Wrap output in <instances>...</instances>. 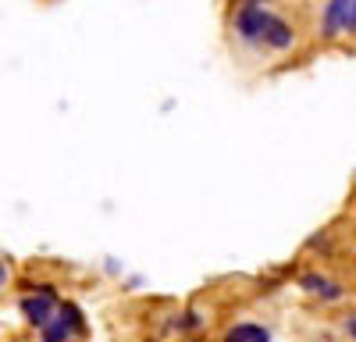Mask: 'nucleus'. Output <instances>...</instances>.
<instances>
[{"label": "nucleus", "instance_id": "f257e3e1", "mask_svg": "<svg viewBox=\"0 0 356 342\" xmlns=\"http://www.w3.org/2000/svg\"><path fill=\"white\" fill-rule=\"evenodd\" d=\"M356 28V0H328L321 15V36L324 40H339Z\"/></svg>", "mask_w": 356, "mask_h": 342}, {"label": "nucleus", "instance_id": "f03ea898", "mask_svg": "<svg viewBox=\"0 0 356 342\" xmlns=\"http://www.w3.org/2000/svg\"><path fill=\"white\" fill-rule=\"evenodd\" d=\"M18 307H22V314H25L29 325L43 328V325L54 318V310H57V293L50 289V285H29V293L22 296Z\"/></svg>", "mask_w": 356, "mask_h": 342}, {"label": "nucleus", "instance_id": "7ed1b4c3", "mask_svg": "<svg viewBox=\"0 0 356 342\" xmlns=\"http://www.w3.org/2000/svg\"><path fill=\"white\" fill-rule=\"evenodd\" d=\"M267 22H271V11H267L264 4H257V0H246V4H243L239 11H235V33H239V40H243V43L257 47Z\"/></svg>", "mask_w": 356, "mask_h": 342}, {"label": "nucleus", "instance_id": "20e7f679", "mask_svg": "<svg viewBox=\"0 0 356 342\" xmlns=\"http://www.w3.org/2000/svg\"><path fill=\"white\" fill-rule=\"evenodd\" d=\"M260 43H264L267 50H289V47L296 43V33H292V25H289L285 18L271 15V22H267L264 33H260Z\"/></svg>", "mask_w": 356, "mask_h": 342}, {"label": "nucleus", "instance_id": "39448f33", "mask_svg": "<svg viewBox=\"0 0 356 342\" xmlns=\"http://www.w3.org/2000/svg\"><path fill=\"white\" fill-rule=\"evenodd\" d=\"M300 289H303V293H314V296H321V300H342V296H346V289H342L339 282H332L328 275H317V271L300 275Z\"/></svg>", "mask_w": 356, "mask_h": 342}, {"label": "nucleus", "instance_id": "423d86ee", "mask_svg": "<svg viewBox=\"0 0 356 342\" xmlns=\"http://www.w3.org/2000/svg\"><path fill=\"white\" fill-rule=\"evenodd\" d=\"M72 339H79V332L72 325H65L61 318H57V310H54V318L40 328V342H72Z\"/></svg>", "mask_w": 356, "mask_h": 342}, {"label": "nucleus", "instance_id": "0eeeda50", "mask_svg": "<svg viewBox=\"0 0 356 342\" xmlns=\"http://www.w3.org/2000/svg\"><path fill=\"white\" fill-rule=\"evenodd\" d=\"M225 342H271V332H267L264 325H253V321H243V325H235Z\"/></svg>", "mask_w": 356, "mask_h": 342}, {"label": "nucleus", "instance_id": "6e6552de", "mask_svg": "<svg viewBox=\"0 0 356 342\" xmlns=\"http://www.w3.org/2000/svg\"><path fill=\"white\" fill-rule=\"evenodd\" d=\"M11 285V268H8V261H0V293H4Z\"/></svg>", "mask_w": 356, "mask_h": 342}, {"label": "nucleus", "instance_id": "1a4fd4ad", "mask_svg": "<svg viewBox=\"0 0 356 342\" xmlns=\"http://www.w3.org/2000/svg\"><path fill=\"white\" fill-rule=\"evenodd\" d=\"M200 325H203V318H200L196 310H189V314H186V321H182V328H200Z\"/></svg>", "mask_w": 356, "mask_h": 342}, {"label": "nucleus", "instance_id": "9d476101", "mask_svg": "<svg viewBox=\"0 0 356 342\" xmlns=\"http://www.w3.org/2000/svg\"><path fill=\"white\" fill-rule=\"evenodd\" d=\"M342 328H346V335H349V339H353V332H356V318H353V314H349V318H346V321H342Z\"/></svg>", "mask_w": 356, "mask_h": 342}, {"label": "nucleus", "instance_id": "9b49d317", "mask_svg": "<svg viewBox=\"0 0 356 342\" xmlns=\"http://www.w3.org/2000/svg\"><path fill=\"white\" fill-rule=\"evenodd\" d=\"M257 4H260V0H257Z\"/></svg>", "mask_w": 356, "mask_h": 342}]
</instances>
